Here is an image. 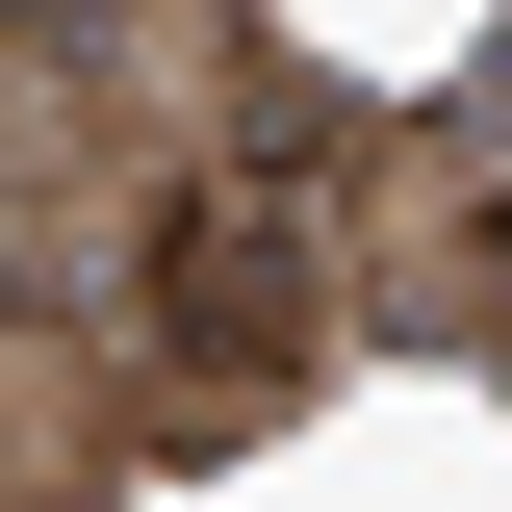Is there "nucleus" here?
Listing matches in <instances>:
<instances>
[{"label": "nucleus", "instance_id": "39448f33", "mask_svg": "<svg viewBox=\"0 0 512 512\" xmlns=\"http://www.w3.org/2000/svg\"><path fill=\"white\" fill-rule=\"evenodd\" d=\"M487 359H512V282H487Z\"/></svg>", "mask_w": 512, "mask_h": 512}, {"label": "nucleus", "instance_id": "7ed1b4c3", "mask_svg": "<svg viewBox=\"0 0 512 512\" xmlns=\"http://www.w3.org/2000/svg\"><path fill=\"white\" fill-rule=\"evenodd\" d=\"M308 231H333V282H359V333H487V282H512V154L461 103H359L308 154Z\"/></svg>", "mask_w": 512, "mask_h": 512}, {"label": "nucleus", "instance_id": "f257e3e1", "mask_svg": "<svg viewBox=\"0 0 512 512\" xmlns=\"http://www.w3.org/2000/svg\"><path fill=\"white\" fill-rule=\"evenodd\" d=\"M128 436L154 461H231V436H282L333 359H359V282H333V231H308V180H205L180 231L128 256Z\"/></svg>", "mask_w": 512, "mask_h": 512}, {"label": "nucleus", "instance_id": "f03ea898", "mask_svg": "<svg viewBox=\"0 0 512 512\" xmlns=\"http://www.w3.org/2000/svg\"><path fill=\"white\" fill-rule=\"evenodd\" d=\"M0 52L52 77L128 180H180V205H205V180H308L333 128H359L282 26H256V0H0Z\"/></svg>", "mask_w": 512, "mask_h": 512}, {"label": "nucleus", "instance_id": "20e7f679", "mask_svg": "<svg viewBox=\"0 0 512 512\" xmlns=\"http://www.w3.org/2000/svg\"><path fill=\"white\" fill-rule=\"evenodd\" d=\"M128 359H103V308H26L0 282V512H128Z\"/></svg>", "mask_w": 512, "mask_h": 512}]
</instances>
